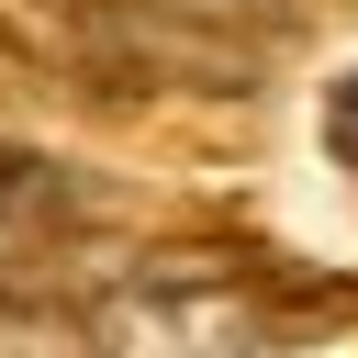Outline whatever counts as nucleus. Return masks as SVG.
I'll return each instance as SVG.
<instances>
[{
	"instance_id": "nucleus-1",
	"label": "nucleus",
	"mask_w": 358,
	"mask_h": 358,
	"mask_svg": "<svg viewBox=\"0 0 358 358\" xmlns=\"http://www.w3.org/2000/svg\"><path fill=\"white\" fill-rule=\"evenodd\" d=\"M0 358H90V324L34 291H0Z\"/></svg>"
},
{
	"instance_id": "nucleus-2",
	"label": "nucleus",
	"mask_w": 358,
	"mask_h": 358,
	"mask_svg": "<svg viewBox=\"0 0 358 358\" xmlns=\"http://www.w3.org/2000/svg\"><path fill=\"white\" fill-rule=\"evenodd\" d=\"M56 201H67V168H56V157H34V145H11V134H0V224H45V213H56Z\"/></svg>"
}]
</instances>
